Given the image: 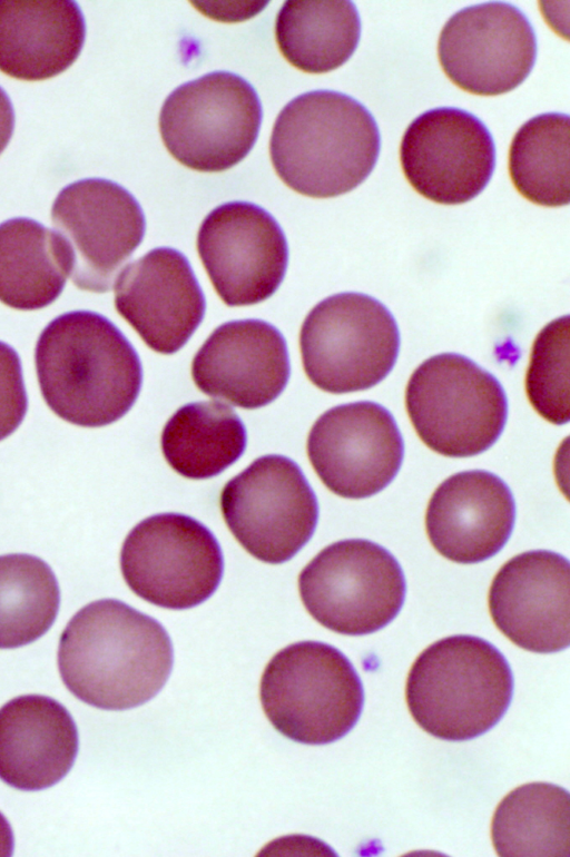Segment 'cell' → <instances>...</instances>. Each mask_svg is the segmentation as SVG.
Instances as JSON below:
<instances>
[{
	"mask_svg": "<svg viewBox=\"0 0 570 857\" xmlns=\"http://www.w3.org/2000/svg\"><path fill=\"white\" fill-rule=\"evenodd\" d=\"M128 587L141 599L183 610L207 600L224 572L222 549L200 522L180 513H160L138 523L120 552Z\"/></svg>",
	"mask_w": 570,
	"mask_h": 857,
	"instance_id": "10",
	"label": "cell"
},
{
	"mask_svg": "<svg viewBox=\"0 0 570 857\" xmlns=\"http://www.w3.org/2000/svg\"><path fill=\"white\" fill-rule=\"evenodd\" d=\"M282 333L261 319H239L217 327L193 359L196 386L206 395L243 408L273 402L289 377Z\"/></svg>",
	"mask_w": 570,
	"mask_h": 857,
	"instance_id": "19",
	"label": "cell"
},
{
	"mask_svg": "<svg viewBox=\"0 0 570 857\" xmlns=\"http://www.w3.org/2000/svg\"><path fill=\"white\" fill-rule=\"evenodd\" d=\"M405 406L423 443L449 457L490 449L508 416L507 395L497 377L455 353L434 355L413 372Z\"/></svg>",
	"mask_w": 570,
	"mask_h": 857,
	"instance_id": "6",
	"label": "cell"
},
{
	"mask_svg": "<svg viewBox=\"0 0 570 857\" xmlns=\"http://www.w3.org/2000/svg\"><path fill=\"white\" fill-rule=\"evenodd\" d=\"M197 249L219 297L228 306H246L271 297L287 268L283 229L264 208L229 201L203 220Z\"/></svg>",
	"mask_w": 570,
	"mask_h": 857,
	"instance_id": "15",
	"label": "cell"
},
{
	"mask_svg": "<svg viewBox=\"0 0 570 857\" xmlns=\"http://www.w3.org/2000/svg\"><path fill=\"white\" fill-rule=\"evenodd\" d=\"M307 454L328 490L346 499H365L394 480L404 442L387 408L361 401L323 413L308 434Z\"/></svg>",
	"mask_w": 570,
	"mask_h": 857,
	"instance_id": "13",
	"label": "cell"
},
{
	"mask_svg": "<svg viewBox=\"0 0 570 857\" xmlns=\"http://www.w3.org/2000/svg\"><path fill=\"white\" fill-rule=\"evenodd\" d=\"M400 159L404 175L425 198L445 205L466 203L490 181L495 145L473 114L453 107L428 110L406 128Z\"/></svg>",
	"mask_w": 570,
	"mask_h": 857,
	"instance_id": "16",
	"label": "cell"
},
{
	"mask_svg": "<svg viewBox=\"0 0 570 857\" xmlns=\"http://www.w3.org/2000/svg\"><path fill=\"white\" fill-rule=\"evenodd\" d=\"M246 447L239 416L217 401L189 403L176 411L161 433L168 464L189 479H208L236 462Z\"/></svg>",
	"mask_w": 570,
	"mask_h": 857,
	"instance_id": "25",
	"label": "cell"
},
{
	"mask_svg": "<svg viewBox=\"0 0 570 857\" xmlns=\"http://www.w3.org/2000/svg\"><path fill=\"white\" fill-rule=\"evenodd\" d=\"M170 637L154 618L115 599L80 609L60 636L58 668L68 690L104 710L153 699L173 669Z\"/></svg>",
	"mask_w": 570,
	"mask_h": 857,
	"instance_id": "1",
	"label": "cell"
},
{
	"mask_svg": "<svg viewBox=\"0 0 570 857\" xmlns=\"http://www.w3.org/2000/svg\"><path fill=\"white\" fill-rule=\"evenodd\" d=\"M78 753V730L57 700L28 695L0 709V779L20 790L59 782Z\"/></svg>",
	"mask_w": 570,
	"mask_h": 857,
	"instance_id": "21",
	"label": "cell"
},
{
	"mask_svg": "<svg viewBox=\"0 0 570 857\" xmlns=\"http://www.w3.org/2000/svg\"><path fill=\"white\" fill-rule=\"evenodd\" d=\"M511 667L489 641L468 634L443 638L414 661L406 680L409 710L433 737L463 741L492 729L513 697Z\"/></svg>",
	"mask_w": 570,
	"mask_h": 857,
	"instance_id": "4",
	"label": "cell"
},
{
	"mask_svg": "<svg viewBox=\"0 0 570 857\" xmlns=\"http://www.w3.org/2000/svg\"><path fill=\"white\" fill-rule=\"evenodd\" d=\"M361 30L352 1H286L275 23L282 55L311 73L328 72L345 63L360 42Z\"/></svg>",
	"mask_w": 570,
	"mask_h": 857,
	"instance_id": "24",
	"label": "cell"
},
{
	"mask_svg": "<svg viewBox=\"0 0 570 857\" xmlns=\"http://www.w3.org/2000/svg\"><path fill=\"white\" fill-rule=\"evenodd\" d=\"M569 792L549 782L522 785L508 794L492 819L500 856H568Z\"/></svg>",
	"mask_w": 570,
	"mask_h": 857,
	"instance_id": "26",
	"label": "cell"
},
{
	"mask_svg": "<svg viewBox=\"0 0 570 857\" xmlns=\"http://www.w3.org/2000/svg\"><path fill=\"white\" fill-rule=\"evenodd\" d=\"M259 697L272 726L304 745H326L358 721L363 683L352 662L324 642L301 641L278 651L261 679Z\"/></svg>",
	"mask_w": 570,
	"mask_h": 857,
	"instance_id": "5",
	"label": "cell"
},
{
	"mask_svg": "<svg viewBox=\"0 0 570 857\" xmlns=\"http://www.w3.org/2000/svg\"><path fill=\"white\" fill-rule=\"evenodd\" d=\"M86 23L75 1H0V70L23 80L59 75L78 58Z\"/></svg>",
	"mask_w": 570,
	"mask_h": 857,
	"instance_id": "22",
	"label": "cell"
},
{
	"mask_svg": "<svg viewBox=\"0 0 570 857\" xmlns=\"http://www.w3.org/2000/svg\"><path fill=\"white\" fill-rule=\"evenodd\" d=\"M42 397L60 418L100 427L134 405L142 368L134 346L105 316L65 313L41 332L35 351Z\"/></svg>",
	"mask_w": 570,
	"mask_h": 857,
	"instance_id": "2",
	"label": "cell"
},
{
	"mask_svg": "<svg viewBox=\"0 0 570 857\" xmlns=\"http://www.w3.org/2000/svg\"><path fill=\"white\" fill-rule=\"evenodd\" d=\"M227 526L256 559L278 564L312 538L318 519L316 495L301 467L271 454L229 480L220 495Z\"/></svg>",
	"mask_w": 570,
	"mask_h": 857,
	"instance_id": "11",
	"label": "cell"
},
{
	"mask_svg": "<svg viewBox=\"0 0 570 857\" xmlns=\"http://www.w3.org/2000/svg\"><path fill=\"white\" fill-rule=\"evenodd\" d=\"M569 347V315H564L547 324L537 335L525 376L531 405L557 425L570 418Z\"/></svg>",
	"mask_w": 570,
	"mask_h": 857,
	"instance_id": "29",
	"label": "cell"
},
{
	"mask_svg": "<svg viewBox=\"0 0 570 857\" xmlns=\"http://www.w3.org/2000/svg\"><path fill=\"white\" fill-rule=\"evenodd\" d=\"M262 105L239 75L213 71L187 81L165 99L159 114L163 141L180 164L224 171L244 159L258 137Z\"/></svg>",
	"mask_w": 570,
	"mask_h": 857,
	"instance_id": "8",
	"label": "cell"
},
{
	"mask_svg": "<svg viewBox=\"0 0 570 857\" xmlns=\"http://www.w3.org/2000/svg\"><path fill=\"white\" fill-rule=\"evenodd\" d=\"M115 306L151 349L173 354L202 323L206 301L186 256L158 247L119 273Z\"/></svg>",
	"mask_w": 570,
	"mask_h": 857,
	"instance_id": "18",
	"label": "cell"
},
{
	"mask_svg": "<svg viewBox=\"0 0 570 857\" xmlns=\"http://www.w3.org/2000/svg\"><path fill=\"white\" fill-rule=\"evenodd\" d=\"M381 150L379 126L353 97L313 90L292 99L278 114L269 141L273 166L295 191L335 197L361 185Z\"/></svg>",
	"mask_w": 570,
	"mask_h": 857,
	"instance_id": "3",
	"label": "cell"
},
{
	"mask_svg": "<svg viewBox=\"0 0 570 857\" xmlns=\"http://www.w3.org/2000/svg\"><path fill=\"white\" fill-rule=\"evenodd\" d=\"M27 407L20 358L11 346L0 342V441L17 430Z\"/></svg>",
	"mask_w": 570,
	"mask_h": 857,
	"instance_id": "30",
	"label": "cell"
},
{
	"mask_svg": "<svg viewBox=\"0 0 570 857\" xmlns=\"http://www.w3.org/2000/svg\"><path fill=\"white\" fill-rule=\"evenodd\" d=\"M51 219L70 245L73 284L96 293L111 288L146 228L136 198L102 178H86L62 188L52 204Z\"/></svg>",
	"mask_w": 570,
	"mask_h": 857,
	"instance_id": "12",
	"label": "cell"
},
{
	"mask_svg": "<svg viewBox=\"0 0 570 857\" xmlns=\"http://www.w3.org/2000/svg\"><path fill=\"white\" fill-rule=\"evenodd\" d=\"M439 60L461 89L481 96L505 93L524 81L537 57V38L525 14L508 2H484L454 13L439 38Z\"/></svg>",
	"mask_w": 570,
	"mask_h": 857,
	"instance_id": "14",
	"label": "cell"
},
{
	"mask_svg": "<svg viewBox=\"0 0 570 857\" xmlns=\"http://www.w3.org/2000/svg\"><path fill=\"white\" fill-rule=\"evenodd\" d=\"M298 587L308 613L346 636L383 629L399 614L406 595L399 561L365 539L342 540L323 549L302 570Z\"/></svg>",
	"mask_w": 570,
	"mask_h": 857,
	"instance_id": "9",
	"label": "cell"
},
{
	"mask_svg": "<svg viewBox=\"0 0 570 857\" xmlns=\"http://www.w3.org/2000/svg\"><path fill=\"white\" fill-rule=\"evenodd\" d=\"M515 522V502L508 484L484 470L459 472L432 494L425 528L434 549L450 561L472 564L495 555Z\"/></svg>",
	"mask_w": 570,
	"mask_h": 857,
	"instance_id": "20",
	"label": "cell"
},
{
	"mask_svg": "<svg viewBox=\"0 0 570 857\" xmlns=\"http://www.w3.org/2000/svg\"><path fill=\"white\" fill-rule=\"evenodd\" d=\"M60 604L51 568L30 554L0 555V649L26 646L43 636Z\"/></svg>",
	"mask_w": 570,
	"mask_h": 857,
	"instance_id": "28",
	"label": "cell"
},
{
	"mask_svg": "<svg viewBox=\"0 0 570 857\" xmlns=\"http://www.w3.org/2000/svg\"><path fill=\"white\" fill-rule=\"evenodd\" d=\"M570 569L563 555L532 550L495 574L489 610L497 628L518 647L552 653L570 644Z\"/></svg>",
	"mask_w": 570,
	"mask_h": 857,
	"instance_id": "17",
	"label": "cell"
},
{
	"mask_svg": "<svg viewBox=\"0 0 570 857\" xmlns=\"http://www.w3.org/2000/svg\"><path fill=\"white\" fill-rule=\"evenodd\" d=\"M14 129V111L7 92L0 87V154L9 144Z\"/></svg>",
	"mask_w": 570,
	"mask_h": 857,
	"instance_id": "31",
	"label": "cell"
},
{
	"mask_svg": "<svg viewBox=\"0 0 570 857\" xmlns=\"http://www.w3.org/2000/svg\"><path fill=\"white\" fill-rule=\"evenodd\" d=\"M72 268L67 239L30 218L0 224V302L22 311L50 305Z\"/></svg>",
	"mask_w": 570,
	"mask_h": 857,
	"instance_id": "23",
	"label": "cell"
},
{
	"mask_svg": "<svg viewBox=\"0 0 570 857\" xmlns=\"http://www.w3.org/2000/svg\"><path fill=\"white\" fill-rule=\"evenodd\" d=\"M13 847L14 840L11 826L0 812V856H11L13 854Z\"/></svg>",
	"mask_w": 570,
	"mask_h": 857,
	"instance_id": "32",
	"label": "cell"
},
{
	"mask_svg": "<svg viewBox=\"0 0 570 857\" xmlns=\"http://www.w3.org/2000/svg\"><path fill=\"white\" fill-rule=\"evenodd\" d=\"M570 121L547 112L523 124L514 135L509 170L518 191L532 203L559 207L570 200Z\"/></svg>",
	"mask_w": 570,
	"mask_h": 857,
	"instance_id": "27",
	"label": "cell"
},
{
	"mask_svg": "<svg viewBox=\"0 0 570 857\" xmlns=\"http://www.w3.org/2000/svg\"><path fill=\"white\" fill-rule=\"evenodd\" d=\"M307 377L318 388L343 394L383 381L399 355L400 333L385 305L362 293H340L320 302L299 335Z\"/></svg>",
	"mask_w": 570,
	"mask_h": 857,
	"instance_id": "7",
	"label": "cell"
}]
</instances>
